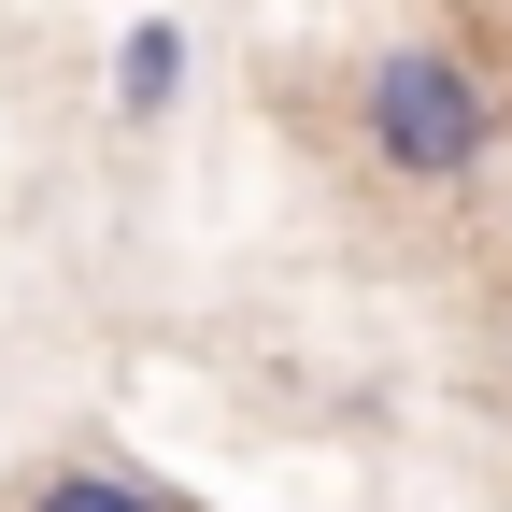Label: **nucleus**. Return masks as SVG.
Segmentation results:
<instances>
[{
    "mask_svg": "<svg viewBox=\"0 0 512 512\" xmlns=\"http://www.w3.org/2000/svg\"><path fill=\"white\" fill-rule=\"evenodd\" d=\"M356 143L399 171V185H470L498 157V86L441 43H384L356 72Z\"/></svg>",
    "mask_w": 512,
    "mask_h": 512,
    "instance_id": "1",
    "label": "nucleus"
},
{
    "mask_svg": "<svg viewBox=\"0 0 512 512\" xmlns=\"http://www.w3.org/2000/svg\"><path fill=\"white\" fill-rule=\"evenodd\" d=\"M171 100H185V29H171V15H143V29L114 43V114H128V128H157Z\"/></svg>",
    "mask_w": 512,
    "mask_h": 512,
    "instance_id": "2",
    "label": "nucleus"
},
{
    "mask_svg": "<svg viewBox=\"0 0 512 512\" xmlns=\"http://www.w3.org/2000/svg\"><path fill=\"white\" fill-rule=\"evenodd\" d=\"M29 512H185V498L143 484V470H114V456H57V470L29 484Z\"/></svg>",
    "mask_w": 512,
    "mask_h": 512,
    "instance_id": "3",
    "label": "nucleus"
}]
</instances>
